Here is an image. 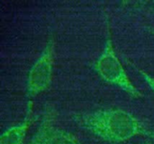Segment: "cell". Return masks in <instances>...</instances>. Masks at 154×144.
<instances>
[{
  "instance_id": "cell-7",
  "label": "cell",
  "mask_w": 154,
  "mask_h": 144,
  "mask_svg": "<svg viewBox=\"0 0 154 144\" xmlns=\"http://www.w3.org/2000/svg\"><path fill=\"white\" fill-rule=\"evenodd\" d=\"M29 144H40V142H39V141H38L37 137H36V136H34V138L32 140V142H31Z\"/></svg>"
},
{
  "instance_id": "cell-1",
  "label": "cell",
  "mask_w": 154,
  "mask_h": 144,
  "mask_svg": "<svg viewBox=\"0 0 154 144\" xmlns=\"http://www.w3.org/2000/svg\"><path fill=\"white\" fill-rule=\"evenodd\" d=\"M77 123L95 136L111 142H121L147 131L131 114L121 109H104L79 115Z\"/></svg>"
},
{
  "instance_id": "cell-4",
  "label": "cell",
  "mask_w": 154,
  "mask_h": 144,
  "mask_svg": "<svg viewBox=\"0 0 154 144\" xmlns=\"http://www.w3.org/2000/svg\"><path fill=\"white\" fill-rule=\"evenodd\" d=\"M35 136L40 144H81L74 135L51 125L42 126Z\"/></svg>"
},
{
  "instance_id": "cell-2",
  "label": "cell",
  "mask_w": 154,
  "mask_h": 144,
  "mask_svg": "<svg viewBox=\"0 0 154 144\" xmlns=\"http://www.w3.org/2000/svg\"><path fill=\"white\" fill-rule=\"evenodd\" d=\"M95 69L107 83L118 87L133 97H138L142 96L130 80L110 42L106 43L102 54L96 61Z\"/></svg>"
},
{
  "instance_id": "cell-3",
  "label": "cell",
  "mask_w": 154,
  "mask_h": 144,
  "mask_svg": "<svg viewBox=\"0 0 154 144\" xmlns=\"http://www.w3.org/2000/svg\"><path fill=\"white\" fill-rule=\"evenodd\" d=\"M53 44H49L29 71L27 91L36 96L45 91L51 81L53 69Z\"/></svg>"
},
{
  "instance_id": "cell-6",
  "label": "cell",
  "mask_w": 154,
  "mask_h": 144,
  "mask_svg": "<svg viewBox=\"0 0 154 144\" xmlns=\"http://www.w3.org/2000/svg\"><path fill=\"white\" fill-rule=\"evenodd\" d=\"M141 75L143 76V78H144V80L146 81V83L149 85L150 88L154 92V78L152 77H151L150 75H148L147 73L143 72V71H140Z\"/></svg>"
},
{
  "instance_id": "cell-5",
  "label": "cell",
  "mask_w": 154,
  "mask_h": 144,
  "mask_svg": "<svg viewBox=\"0 0 154 144\" xmlns=\"http://www.w3.org/2000/svg\"><path fill=\"white\" fill-rule=\"evenodd\" d=\"M29 125L30 122L25 120L23 123L8 128L2 133L0 138V144H23Z\"/></svg>"
}]
</instances>
